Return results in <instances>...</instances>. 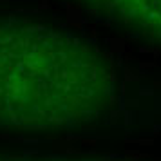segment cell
<instances>
[{
    "label": "cell",
    "instance_id": "obj_2",
    "mask_svg": "<svg viewBox=\"0 0 161 161\" xmlns=\"http://www.w3.org/2000/svg\"><path fill=\"white\" fill-rule=\"evenodd\" d=\"M85 9L114 27L161 45V0H78Z\"/></svg>",
    "mask_w": 161,
    "mask_h": 161
},
{
    "label": "cell",
    "instance_id": "obj_1",
    "mask_svg": "<svg viewBox=\"0 0 161 161\" xmlns=\"http://www.w3.org/2000/svg\"><path fill=\"white\" fill-rule=\"evenodd\" d=\"M116 72L74 33L34 22H0V129L93 127L116 103Z\"/></svg>",
    "mask_w": 161,
    "mask_h": 161
},
{
    "label": "cell",
    "instance_id": "obj_3",
    "mask_svg": "<svg viewBox=\"0 0 161 161\" xmlns=\"http://www.w3.org/2000/svg\"><path fill=\"white\" fill-rule=\"evenodd\" d=\"M0 161H118V159H94V158H54V159H29V158H9L0 156Z\"/></svg>",
    "mask_w": 161,
    "mask_h": 161
}]
</instances>
